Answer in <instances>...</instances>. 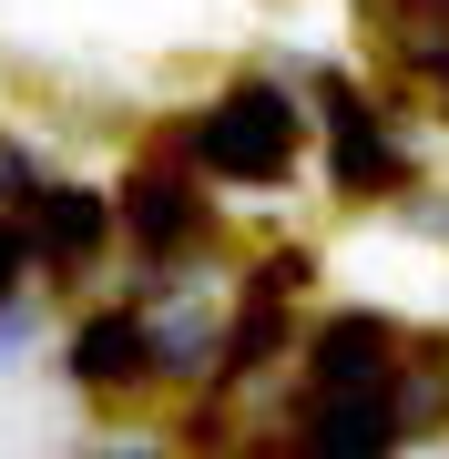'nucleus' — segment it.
Here are the masks:
<instances>
[{
  "label": "nucleus",
  "instance_id": "f257e3e1",
  "mask_svg": "<svg viewBox=\"0 0 449 459\" xmlns=\"http://www.w3.org/2000/svg\"><path fill=\"white\" fill-rule=\"evenodd\" d=\"M399 439V368H388V327H348L316 337L307 368V409H297V459H388Z\"/></svg>",
  "mask_w": 449,
  "mask_h": 459
},
{
  "label": "nucleus",
  "instance_id": "f03ea898",
  "mask_svg": "<svg viewBox=\"0 0 449 459\" xmlns=\"http://www.w3.org/2000/svg\"><path fill=\"white\" fill-rule=\"evenodd\" d=\"M194 164L225 174V184H266V174H286V164H297V113H286V92H266V82L225 92L215 113L194 123Z\"/></svg>",
  "mask_w": 449,
  "mask_h": 459
},
{
  "label": "nucleus",
  "instance_id": "7ed1b4c3",
  "mask_svg": "<svg viewBox=\"0 0 449 459\" xmlns=\"http://www.w3.org/2000/svg\"><path fill=\"white\" fill-rule=\"evenodd\" d=\"M327 113H337V184H399L409 174V153L378 133V113H367L358 92H337Z\"/></svg>",
  "mask_w": 449,
  "mask_h": 459
},
{
  "label": "nucleus",
  "instance_id": "20e7f679",
  "mask_svg": "<svg viewBox=\"0 0 449 459\" xmlns=\"http://www.w3.org/2000/svg\"><path fill=\"white\" fill-rule=\"evenodd\" d=\"M72 377H92V388L143 377V327H134V316H92V327L72 337Z\"/></svg>",
  "mask_w": 449,
  "mask_h": 459
},
{
  "label": "nucleus",
  "instance_id": "39448f33",
  "mask_svg": "<svg viewBox=\"0 0 449 459\" xmlns=\"http://www.w3.org/2000/svg\"><path fill=\"white\" fill-rule=\"evenodd\" d=\"M31 204V235H41V255H82V246H102V195H21Z\"/></svg>",
  "mask_w": 449,
  "mask_h": 459
},
{
  "label": "nucleus",
  "instance_id": "423d86ee",
  "mask_svg": "<svg viewBox=\"0 0 449 459\" xmlns=\"http://www.w3.org/2000/svg\"><path fill=\"white\" fill-rule=\"evenodd\" d=\"M194 225H204V204L184 195L174 174H143L134 184V235H143V246H174V235H194Z\"/></svg>",
  "mask_w": 449,
  "mask_h": 459
},
{
  "label": "nucleus",
  "instance_id": "0eeeda50",
  "mask_svg": "<svg viewBox=\"0 0 449 459\" xmlns=\"http://www.w3.org/2000/svg\"><path fill=\"white\" fill-rule=\"evenodd\" d=\"M378 11H388V21H409V31H429V21L449 31V0H378Z\"/></svg>",
  "mask_w": 449,
  "mask_h": 459
},
{
  "label": "nucleus",
  "instance_id": "6e6552de",
  "mask_svg": "<svg viewBox=\"0 0 449 459\" xmlns=\"http://www.w3.org/2000/svg\"><path fill=\"white\" fill-rule=\"evenodd\" d=\"M11 276H21V235L0 225V286H11Z\"/></svg>",
  "mask_w": 449,
  "mask_h": 459
},
{
  "label": "nucleus",
  "instance_id": "1a4fd4ad",
  "mask_svg": "<svg viewBox=\"0 0 449 459\" xmlns=\"http://www.w3.org/2000/svg\"><path fill=\"white\" fill-rule=\"evenodd\" d=\"M102 459H153V449H102Z\"/></svg>",
  "mask_w": 449,
  "mask_h": 459
}]
</instances>
